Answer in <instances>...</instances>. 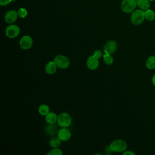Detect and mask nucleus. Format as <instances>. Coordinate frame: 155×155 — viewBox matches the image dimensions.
<instances>
[{"label":"nucleus","mask_w":155,"mask_h":155,"mask_svg":"<svg viewBox=\"0 0 155 155\" xmlns=\"http://www.w3.org/2000/svg\"><path fill=\"white\" fill-rule=\"evenodd\" d=\"M145 12L140 8L134 10L131 15L130 20L133 24L135 25H140L145 20Z\"/></svg>","instance_id":"f257e3e1"},{"label":"nucleus","mask_w":155,"mask_h":155,"mask_svg":"<svg viewBox=\"0 0 155 155\" xmlns=\"http://www.w3.org/2000/svg\"><path fill=\"white\" fill-rule=\"evenodd\" d=\"M110 150L116 153H123L127 148V143L122 139H117L113 141L110 144Z\"/></svg>","instance_id":"f03ea898"},{"label":"nucleus","mask_w":155,"mask_h":155,"mask_svg":"<svg viewBox=\"0 0 155 155\" xmlns=\"http://www.w3.org/2000/svg\"><path fill=\"white\" fill-rule=\"evenodd\" d=\"M72 119L67 113H62L58 116L57 124L61 128H67L71 124Z\"/></svg>","instance_id":"7ed1b4c3"},{"label":"nucleus","mask_w":155,"mask_h":155,"mask_svg":"<svg viewBox=\"0 0 155 155\" xmlns=\"http://www.w3.org/2000/svg\"><path fill=\"white\" fill-rule=\"evenodd\" d=\"M137 7L136 0H122L120 4L122 11L125 13H131Z\"/></svg>","instance_id":"20e7f679"},{"label":"nucleus","mask_w":155,"mask_h":155,"mask_svg":"<svg viewBox=\"0 0 155 155\" xmlns=\"http://www.w3.org/2000/svg\"><path fill=\"white\" fill-rule=\"evenodd\" d=\"M54 63L56 64L57 67L61 68V69H66L67 68L70 64L69 59L64 56V55H57L54 59Z\"/></svg>","instance_id":"39448f33"},{"label":"nucleus","mask_w":155,"mask_h":155,"mask_svg":"<svg viewBox=\"0 0 155 155\" xmlns=\"http://www.w3.org/2000/svg\"><path fill=\"white\" fill-rule=\"evenodd\" d=\"M20 33V28L15 24H10L7 26L5 30V34L10 39H13L19 36Z\"/></svg>","instance_id":"423d86ee"},{"label":"nucleus","mask_w":155,"mask_h":155,"mask_svg":"<svg viewBox=\"0 0 155 155\" xmlns=\"http://www.w3.org/2000/svg\"><path fill=\"white\" fill-rule=\"evenodd\" d=\"M19 45L22 50H28L33 45V39L28 35L23 36L19 41Z\"/></svg>","instance_id":"0eeeda50"},{"label":"nucleus","mask_w":155,"mask_h":155,"mask_svg":"<svg viewBox=\"0 0 155 155\" xmlns=\"http://www.w3.org/2000/svg\"><path fill=\"white\" fill-rule=\"evenodd\" d=\"M18 11L15 10H10L6 12L4 15V20L8 24H13L18 19Z\"/></svg>","instance_id":"6e6552de"},{"label":"nucleus","mask_w":155,"mask_h":155,"mask_svg":"<svg viewBox=\"0 0 155 155\" xmlns=\"http://www.w3.org/2000/svg\"><path fill=\"white\" fill-rule=\"evenodd\" d=\"M117 49V43L116 41L110 40L107 41L104 47V51L105 54H111L115 52Z\"/></svg>","instance_id":"1a4fd4ad"},{"label":"nucleus","mask_w":155,"mask_h":155,"mask_svg":"<svg viewBox=\"0 0 155 155\" xmlns=\"http://www.w3.org/2000/svg\"><path fill=\"white\" fill-rule=\"evenodd\" d=\"M99 65V59L94 57L93 55L89 56L87 60V66L90 70H96Z\"/></svg>","instance_id":"9d476101"},{"label":"nucleus","mask_w":155,"mask_h":155,"mask_svg":"<svg viewBox=\"0 0 155 155\" xmlns=\"http://www.w3.org/2000/svg\"><path fill=\"white\" fill-rule=\"evenodd\" d=\"M71 136V133L67 128H61L58 131V136L62 141L68 140Z\"/></svg>","instance_id":"9b49d317"},{"label":"nucleus","mask_w":155,"mask_h":155,"mask_svg":"<svg viewBox=\"0 0 155 155\" xmlns=\"http://www.w3.org/2000/svg\"><path fill=\"white\" fill-rule=\"evenodd\" d=\"M56 68H57V66L54 63V62L50 61L46 64L45 67V71L47 74L51 75L55 73L56 71Z\"/></svg>","instance_id":"f8f14e48"},{"label":"nucleus","mask_w":155,"mask_h":155,"mask_svg":"<svg viewBox=\"0 0 155 155\" xmlns=\"http://www.w3.org/2000/svg\"><path fill=\"white\" fill-rule=\"evenodd\" d=\"M137 6L139 8L147 10L150 7V1L149 0H136Z\"/></svg>","instance_id":"ddd939ff"},{"label":"nucleus","mask_w":155,"mask_h":155,"mask_svg":"<svg viewBox=\"0 0 155 155\" xmlns=\"http://www.w3.org/2000/svg\"><path fill=\"white\" fill-rule=\"evenodd\" d=\"M58 116L53 112H49L45 116V120L48 124H54L57 122Z\"/></svg>","instance_id":"4468645a"},{"label":"nucleus","mask_w":155,"mask_h":155,"mask_svg":"<svg viewBox=\"0 0 155 155\" xmlns=\"http://www.w3.org/2000/svg\"><path fill=\"white\" fill-rule=\"evenodd\" d=\"M61 142H62V140L58 137V136H57V137L53 136L50 139L49 145L53 148H59V147L61 144Z\"/></svg>","instance_id":"2eb2a0df"},{"label":"nucleus","mask_w":155,"mask_h":155,"mask_svg":"<svg viewBox=\"0 0 155 155\" xmlns=\"http://www.w3.org/2000/svg\"><path fill=\"white\" fill-rule=\"evenodd\" d=\"M145 66L149 70L155 69V56H151L147 58Z\"/></svg>","instance_id":"dca6fc26"},{"label":"nucleus","mask_w":155,"mask_h":155,"mask_svg":"<svg viewBox=\"0 0 155 155\" xmlns=\"http://www.w3.org/2000/svg\"><path fill=\"white\" fill-rule=\"evenodd\" d=\"M57 131V127L54 124H48L45 128V132L48 135L53 136L56 134Z\"/></svg>","instance_id":"f3484780"},{"label":"nucleus","mask_w":155,"mask_h":155,"mask_svg":"<svg viewBox=\"0 0 155 155\" xmlns=\"http://www.w3.org/2000/svg\"><path fill=\"white\" fill-rule=\"evenodd\" d=\"M38 112L42 116H46L50 112V108L47 105L42 104L38 108Z\"/></svg>","instance_id":"a211bd4d"},{"label":"nucleus","mask_w":155,"mask_h":155,"mask_svg":"<svg viewBox=\"0 0 155 155\" xmlns=\"http://www.w3.org/2000/svg\"><path fill=\"white\" fill-rule=\"evenodd\" d=\"M145 19L149 21H153L155 19V12L150 8L145 10Z\"/></svg>","instance_id":"6ab92c4d"},{"label":"nucleus","mask_w":155,"mask_h":155,"mask_svg":"<svg viewBox=\"0 0 155 155\" xmlns=\"http://www.w3.org/2000/svg\"><path fill=\"white\" fill-rule=\"evenodd\" d=\"M103 59H104V62L105 64L110 65H111L113 63L114 59L112 57V56L110 54H105L103 55Z\"/></svg>","instance_id":"aec40b11"},{"label":"nucleus","mask_w":155,"mask_h":155,"mask_svg":"<svg viewBox=\"0 0 155 155\" xmlns=\"http://www.w3.org/2000/svg\"><path fill=\"white\" fill-rule=\"evenodd\" d=\"M18 16L21 18H25L28 14L27 10L23 7H21L20 8L18 9Z\"/></svg>","instance_id":"412c9836"},{"label":"nucleus","mask_w":155,"mask_h":155,"mask_svg":"<svg viewBox=\"0 0 155 155\" xmlns=\"http://www.w3.org/2000/svg\"><path fill=\"white\" fill-rule=\"evenodd\" d=\"M47 155H62V151L58 148H54L47 153Z\"/></svg>","instance_id":"4be33fe9"},{"label":"nucleus","mask_w":155,"mask_h":155,"mask_svg":"<svg viewBox=\"0 0 155 155\" xmlns=\"http://www.w3.org/2000/svg\"><path fill=\"white\" fill-rule=\"evenodd\" d=\"M94 57H96L97 59H99L100 58L102 57V53L100 50H96L94 51L93 54Z\"/></svg>","instance_id":"5701e85b"},{"label":"nucleus","mask_w":155,"mask_h":155,"mask_svg":"<svg viewBox=\"0 0 155 155\" xmlns=\"http://www.w3.org/2000/svg\"><path fill=\"white\" fill-rule=\"evenodd\" d=\"M12 0H0V5L1 6H5L9 4Z\"/></svg>","instance_id":"b1692460"},{"label":"nucleus","mask_w":155,"mask_h":155,"mask_svg":"<svg viewBox=\"0 0 155 155\" xmlns=\"http://www.w3.org/2000/svg\"><path fill=\"white\" fill-rule=\"evenodd\" d=\"M122 154H123V155H135L136 154L134 153V152H133L132 151H130V150H125V151H124L123 153H122Z\"/></svg>","instance_id":"393cba45"},{"label":"nucleus","mask_w":155,"mask_h":155,"mask_svg":"<svg viewBox=\"0 0 155 155\" xmlns=\"http://www.w3.org/2000/svg\"><path fill=\"white\" fill-rule=\"evenodd\" d=\"M151 81H152V84L155 87V73L153 74L152 79H151Z\"/></svg>","instance_id":"a878e982"},{"label":"nucleus","mask_w":155,"mask_h":155,"mask_svg":"<svg viewBox=\"0 0 155 155\" xmlns=\"http://www.w3.org/2000/svg\"><path fill=\"white\" fill-rule=\"evenodd\" d=\"M150 1H154V0H149Z\"/></svg>","instance_id":"bb28decb"}]
</instances>
